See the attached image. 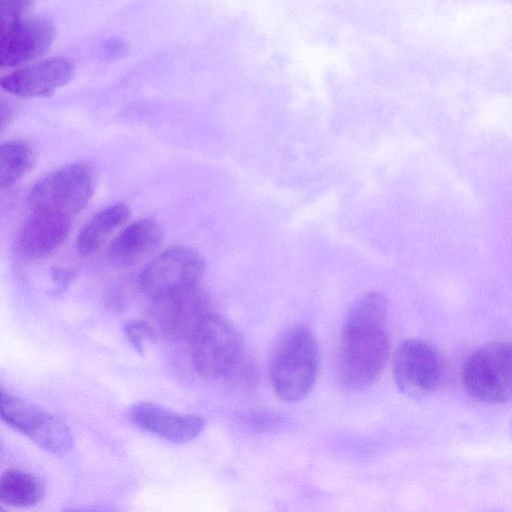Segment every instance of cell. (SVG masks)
Returning a JSON list of instances; mask_svg holds the SVG:
<instances>
[{"label": "cell", "mask_w": 512, "mask_h": 512, "mask_svg": "<svg viewBox=\"0 0 512 512\" xmlns=\"http://www.w3.org/2000/svg\"><path fill=\"white\" fill-rule=\"evenodd\" d=\"M45 494L41 479L32 473L10 469L2 474L0 481L1 502L18 508L37 505Z\"/></svg>", "instance_id": "cell-16"}, {"label": "cell", "mask_w": 512, "mask_h": 512, "mask_svg": "<svg viewBox=\"0 0 512 512\" xmlns=\"http://www.w3.org/2000/svg\"><path fill=\"white\" fill-rule=\"evenodd\" d=\"M128 414L138 428L176 444L196 439L205 429L203 417L179 413L152 402L136 403Z\"/></svg>", "instance_id": "cell-11"}, {"label": "cell", "mask_w": 512, "mask_h": 512, "mask_svg": "<svg viewBox=\"0 0 512 512\" xmlns=\"http://www.w3.org/2000/svg\"><path fill=\"white\" fill-rule=\"evenodd\" d=\"M205 269V259L197 250L174 246L145 266L139 275V286L151 300H158L199 285Z\"/></svg>", "instance_id": "cell-6"}, {"label": "cell", "mask_w": 512, "mask_h": 512, "mask_svg": "<svg viewBox=\"0 0 512 512\" xmlns=\"http://www.w3.org/2000/svg\"><path fill=\"white\" fill-rule=\"evenodd\" d=\"M386 315V299L375 291L362 294L348 310L338 353V373L347 389L370 387L385 369L390 351Z\"/></svg>", "instance_id": "cell-1"}, {"label": "cell", "mask_w": 512, "mask_h": 512, "mask_svg": "<svg viewBox=\"0 0 512 512\" xmlns=\"http://www.w3.org/2000/svg\"><path fill=\"white\" fill-rule=\"evenodd\" d=\"M96 186V174L85 163H73L45 176L30 190L31 211H50L73 218L88 204Z\"/></svg>", "instance_id": "cell-5"}, {"label": "cell", "mask_w": 512, "mask_h": 512, "mask_svg": "<svg viewBox=\"0 0 512 512\" xmlns=\"http://www.w3.org/2000/svg\"><path fill=\"white\" fill-rule=\"evenodd\" d=\"M73 277L74 271L71 269L57 268L52 272V278L58 283V289L62 291L65 290V286L70 283Z\"/></svg>", "instance_id": "cell-22"}, {"label": "cell", "mask_w": 512, "mask_h": 512, "mask_svg": "<svg viewBox=\"0 0 512 512\" xmlns=\"http://www.w3.org/2000/svg\"><path fill=\"white\" fill-rule=\"evenodd\" d=\"M0 413L3 422L46 452L61 456L73 448L71 430L62 420L3 387Z\"/></svg>", "instance_id": "cell-7"}, {"label": "cell", "mask_w": 512, "mask_h": 512, "mask_svg": "<svg viewBox=\"0 0 512 512\" xmlns=\"http://www.w3.org/2000/svg\"><path fill=\"white\" fill-rule=\"evenodd\" d=\"M64 512H120L119 510L111 507L104 506H93V507H82L66 510Z\"/></svg>", "instance_id": "cell-23"}, {"label": "cell", "mask_w": 512, "mask_h": 512, "mask_svg": "<svg viewBox=\"0 0 512 512\" xmlns=\"http://www.w3.org/2000/svg\"><path fill=\"white\" fill-rule=\"evenodd\" d=\"M163 241L160 224L141 218L126 226L110 243L108 257L116 266H132L152 255Z\"/></svg>", "instance_id": "cell-14"}, {"label": "cell", "mask_w": 512, "mask_h": 512, "mask_svg": "<svg viewBox=\"0 0 512 512\" xmlns=\"http://www.w3.org/2000/svg\"><path fill=\"white\" fill-rule=\"evenodd\" d=\"M280 417L269 411H250L242 416L243 423L252 430L264 431L276 426L280 422Z\"/></svg>", "instance_id": "cell-20"}, {"label": "cell", "mask_w": 512, "mask_h": 512, "mask_svg": "<svg viewBox=\"0 0 512 512\" xmlns=\"http://www.w3.org/2000/svg\"><path fill=\"white\" fill-rule=\"evenodd\" d=\"M320 368L316 335L304 324L287 328L273 347L269 376L276 396L284 402H298L313 388Z\"/></svg>", "instance_id": "cell-2"}, {"label": "cell", "mask_w": 512, "mask_h": 512, "mask_svg": "<svg viewBox=\"0 0 512 512\" xmlns=\"http://www.w3.org/2000/svg\"><path fill=\"white\" fill-rule=\"evenodd\" d=\"M467 393L487 404L512 401V342L494 341L476 349L462 368Z\"/></svg>", "instance_id": "cell-4"}, {"label": "cell", "mask_w": 512, "mask_h": 512, "mask_svg": "<svg viewBox=\"0 0 512 512\" xmlns=\"http://www.w3.org/2000/svg\"><path fill=\"white\" fill-rule=\"evenodd\" d=\"M30 1H4L0 6V24L8 23L28 14Z\"/></svg>", "instance_id": "cell-21"}, {"label": "cell", "mask_w": 512, "mask_h": 512, "mask_svg": "<svg viewBox=\"0 0 512 512\" xmlns=\"http://www.w3.org/2000/svg\"><path fill=\"white\" fill-rule=\"evenodd\" d=\"M105 50L108 52L109 55H115L117 53H121L123 50L121 42L114 41V42H108L107 46L105 47Z\"/></svg>", "instance_id": "cell-24"}, {"label": "cell", "mask_w": 512, "mask_h": 512, "mask_svg": "<svg viewBox=\"0 0 512 512\" xmlns=\"http://www.w3.org/2000/svg\"><path fill=\"white\" fill-rule=\"evenodd\" d=\"M0 26L1 68L18 66L41 56L55 36L54 25L46 17L27 14Z\"/></svg>", "instance_id": "cell-10"}, {"label": "cell", "mask_w": 512, "mask_h": 512, "mask_svg": "<svg viewBox=\"0 0 512 512\" xmlns=\"http://www.w3.org/2000/svg\"><path fill=\"white\" fill-rule=\"evenodd\" d=\"M73 73L74 64L68 58L51 57L5 75L1 86L20 97H45L69 82Z\"/></svg>", "instance_id": "cell-12"}, {"label": "cell", "mask_w": 512, "mask_h": 512, "mask_svg": "<svg viewBox=\"0 0 512 512\" xmlns=\"http://www.w3.org/2000/svg\"><path fill=\"white\" fill-rule=\"evenodd\" d=\"M257 381V368L249 358L245 357L226 382L241 391H246L253 389Z\"/></svg>", "instance_id": "cell-19"}, {"label": "cell", "mask_w": 512, "mask_h": 512, "mask_svg": "<svg viewBox=\"0 0 512 512\" xmlns=\"http://www.w3.org/2000/svg\"><path fill=\"white\" fill-rule=\"evenodd\" d=\"M129 207L124 203L110 205L95 214L80 230L76 248L82 256L97 253L128 220Z\"/></svg>", "instance_id": "cell-15"}, {"label": "cell", "mask_w": 512, "mask_h": 512, "mask_svg": "<svg viewBox=\"0 0 512 512\" xmlns=\"http://www.w3.org/2000/svg\"><path fill=\"white\" fill-rule=\"evenodd\" d=\"M34 154L22 141H9L1 146V187H9L33 166Z\"/></svg>", "instance_id": "cell-17"}, {"label": "cell", "mask_w": 512, "mask_h": 512, "mask_svg": "<svg viewBox=\"0 0 512 512\" xmlns=\"http://www.w3.org/2000/svg\"><path fill=\"white\" fill-rule=\"evenodd\" d=\"M124 334L139 354H143L146 346L155 339V331L152 325L140 319L127 321L124 325Z\"/></svg>", "instance_id": "cell-18"}, {"label": "cell", "mask_w": 512, "mask_h": 512, "mask_svg": "<svg viewBox=\"0 0 512 512\" xmlns=\"http://www.w3.org/2000/svg\"><path fill=\"white\" fill-rule=\"evenodd\" d=\"M393 377L398 389L413 399L432 395L444 378V362L439 351L421 339H407L395 350Z\"/></svg>", "instance_id": "cell-8"}, {"label": "cell", "mask_w": 512, "mask_h": 512, "mask_svg": "<svg viewBox=\"0 0 512 512\" xmlns=\"http://www.w3.org/2000/svg\"><path fill=\"white\" fill-rule=\"evenodd\" d=\"M72 218L50 211H31L18 235L20 252L31 259L46 257L67 238Z\"/></svg>", "instance_id": "cell-13"}, {"label": "cell", "mask_w": 512, "mask_h": 512, "mask_svg": "<svg viewBox=\"0 0 512 512\" xmlns=\"http://www.w3.org/2000/svg\"><path fill=\"white\" fill-rule=\"evenodd\" d=\"M187 344L193 368L210 380L227 381L245 358L237 327L225 316L214 312L203 318Z\"/></svg>", "instance_id": "cell-3"}, {"label": "cell", "mask_w": 512, "mask_h": 512, "mask_svg": "<svg viewBox=\"0 0 512 512\" xmlns=\"http://www.w3.org/2000/svg\"><path fill=\"white\" fill-rule=\"evenodd\" d=\"M1 512H7V511H6L5 509H3V508H2V509H1Z\"/></svg>", "instance_id": "cell-25"}, {"label": "cell", "mask_w": 512, "mask_h": 512, "mask_svg": "<svg viewBox=\"0 0 512 512\" xmlns=\"http://www.w3.org/2000/svg\"><path fill=\"white\" fill-rule=\"evenodd\" d=\"M152 315L162 334L171 341H186L210 311V298L200 285L153 301Z\"/></svg>", "instance_id": "cell-9"}]
</instances>
